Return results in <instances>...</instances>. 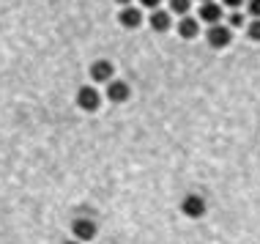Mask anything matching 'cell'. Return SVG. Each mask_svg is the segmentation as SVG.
<instances>
[{"label":"cell","instance_id":"1","mask_svg":"<svg viewBox=\"0 0 260 244\" xmlns=\"http://www.w3.org/2000/svg\"><path fill=\"white\" fill-rule=\"evenodd\" d=\"M77 107L80 110H88V113H93V110H99V90L96 88H80L77 90Z\"/></svg>","mask_w":260,"mask_h":244},{"label":"cell","instance_id":"2","mask_svg":"<svg viewBox=\"0 0 260 244\" xmlns=\"http://www.w3.org/2000/svg\"><path fill=\"white\" fill-rule=\"evenodd\" d=\"M181 211H184L186 217L198 220V217L206 214V200H203L200 195H186V198L181 200Z\"/></svg>","mask_w":260,"mask_h":244},{"label":"cell","instance_id":"3","mask_svg":"<svg viewBox=\"0 0 260 244\" xmlns=\"http://www.w3.org/2000/svg\"><path fill=\"white\" fill-rule=\"evenodd\" d=\"M230 39H233L230 27H224V25H211V27H208V44L214 47V50H222V47H228Z\"/></svg>","mask_w":260,"mask_h":244},{"label":"cell","instance_id":"4","mask_svg":"<svg viewBox=\"0 0 260 244\" xmlns=\"http://www.w3.org/2000/svg\"><path fill=\"white\" fill-rule=\"evenodd\" d=\"M72 231H74V236H77L80 241H90V239L96 236V222L88 220V217H80V220H74Z\"/></svg>","mask_w":260,"mask_h":244},{"label":"cell","instance_id":"5","mask_svg":"<svg viewBox=\"0 0 260 244\" xmlns=\"http://www.w3.org/2000/svg\"><path fill=\"white\" fill-rule=\"evenodd\" d=\"M129 94H132V90H129V85H126L123 80H112L110 88H107V99L115 102V104L126 102V99H129Z\"/></svg>","mask_w":260,"mask_h":244},{"label":"cell","instance_id":"6","mask_svg":"<svg viewBox=\"0 0 260 244\" xmlns=\"http://www.w3.org/2000/svg\"><path fill=\"white\" fill-rule=\"evenodd\" d=\"M90 77L96 82H110L112 80V64L110 60H96V64H90Z\"/></svg>","mask_w":260,"mask_h":244},{"label":"cell","instance_id":"7","mask_svg":"<svg viewBox=\"0 0 260 244\" xmlns=\"http://www.w3.org/2000/svg\"><path fill=\"white\" fill-rule=\"evenodd\" d=\"M121 25L123 27H129V30H135V27H140V22H143V14H140L137 9H132V6H123V11H121Z\"/></svg>","mask_w":260,"mask_h":244},{"label":"cell","instance_id":"8","mask_svg":"<svg viewBox=\"0 0 260 244\" xmlns=\"http://www.w3.org/2000/svg\"><path fill=\"white\" fill-rule=\"evenodd\" d=\"M200 19L203 22H211V25H216L222 19V9L216 3H211V0H206V3L200 6Z\"/></svg>","mask_w":260,"mask_h":244},{"label":"cell","instance_id":"9","mask_svg":"<svg viewBox=\"0 0 260 244\" xmlns=\"http://www.w3.org/2000/svg\"><path fill=\"white\" fill-rule=\"evenodd\" d=\"M198 30H200V25H198V19H192V17H184L178 22V33L184 39H194V36H198Z\"/></svg>","mask_w":260,"mask_h":244},{"label":"cell","instance_id":"10","mask_svg":"<svg viewBox=\"0 0 260 244\" xmlns=\"http://www.w3.org/2000/svg\"><path fill=\"white\" fill-rule=\"evenodd\" d=\"M151 27H153L156 33L170 30V14H165V11H153V14H151Z\"/></svg>","mask_w":260,"mask_h":244},{"label":"cell","instance_id":"11","mask_svg":"<svg viewBox=\"0 0 260 244\" xmlns=\"http://www.w3.org/2000/svg\"><path fill=\"white\" fill-rule=\"evenodd\" d=\"M189 6H192L189 0H170V9H173L175 14H186V11H189Z\"/></svg>","mask_w":260,"mask_h":244},{"label":"cell","instance_id":"12","mask_svg":"<svg viewBox=\"0 0 260 244\" xmlns=\"http://www.w3.org/2000/svg\"><path fill=\"white\" fill-rule=\"evenodd\" d=\"M249 39L260 41V17L255 19V22H249Z\"/></svg>","mask_w":260,"mask_h":244},{"label":"cell","instance_id":"13","mask_svg":"<svg viewBox=\"0 0 260 244\" xmlns=\"http://www.w3.org/2000/svg\"><path fill=\"white\" fill-rule=\"evenodd\" d=\"M249 14H252V17H260V0H249Z\"/></svg>","mask_w":260,"mask_h":244},{"label":"cell","instance_id":"14","mask_svg":"<svg viewBox=\"0 0 260 244\" xmlns=\"http://www.w3.org/2000/svg\"><path fill=\"white\" fill-rule=\"evenodd\" d=\"M230 25H233V27H241V25H244V17H241V14H233V17H230Z\"/></svg>","mask_w":260,"mask_h":244},{"label":"cell","instance_id":"15","mask_svg":"<svg viewBox=\"0 0 260 244\" xmlns=\"http://www.w3.org/2000/svg\"><path fill=\"white\" fill-rule=\"evenodd\" d=\"M241 3H244V0H224V6H230V9H238Z\"/></svg>","mask_w":260,"mask_h":244},{"label":"cell","instance_id":"16","mask_svg":"<svg viewBox=\"0 0 260 244\" xmlns=\"http://www.w3.org/2000/svg\"><path fill=\"white\" fill-rule=\"evenodd\" d=\"M140 3H143V6H148V9H156V6H159V0H140Z\"/></svg>","mask_w":260,"mask_h":244},{"label":"cell","instance_id":"17","mask_svg":"<svg viewBox=\"0 0 260 244\" xmlns=\"http://www.w3.org/2000/svg\"><path fill=\"white\" fill-rule=\"evenodd\" d=\"M115 3H121V6H129V0H115Z\"/></svg>","mask_w":260,"mask_h":244},{"label":"cell","instance_id":"18","mask_svg":"<svg viewBox=\"0 0 260 244\" xmlns=\"http://www.w3.org/2000/svg\"><path fill=\"white\" fill-rule=\"evenodd\" d=\"M63 244H77V241H63Z\"/></svg>","mask_w":260,"mask_h":244}]
</instances>
